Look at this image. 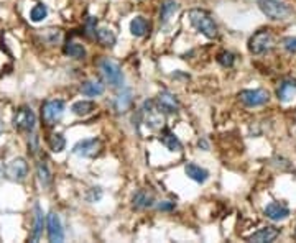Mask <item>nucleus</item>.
Segmentation results:
<instances>
[{"label": "nucleus", "instance_id": "obj_1", "mask_svg": "<svg viewBox=\"0 0 296 243\" xmlns=\"http://www.w3.org/2000/svg\"><path fill=\"white\" fill-rule=\"evenodd\" d=\"M188 17H190V22L193 27H195L199 33H202L206 38L212 40L217 36V25L214 22V18L211 17V13L206 12V10L193 8V10H190Z\"/></svg>", "mask_w": 296, "mask_h": 243}, {"label": "nucleus", "instance_id": "obj_2", "mask_svg": "<svg viewBox=\"0 0 296 243\" xmlns=\"http://www.w3.org/2000/svg\"><path fill=\"white\" fill-rule=\"evenodd\" d=\"M13 127L20 132H32L37 125V117L35 112L27 105L18 107L13 113Z\"/></svg>", "mask_w": 296, "mask_h": 243}, {"label": "nucleus", "instance_id": "obj_3", "mask_svg": "<svg viewBox=\"0 0 296 243\" xmlns=\"http://www.w3.org/2000/svg\"><path fill=\"white\" fill-rule=\"evenodd\" d=\"M275 41L268 30H260L248 40V49L252 54H263L273 48Z\"/></svg>", "mask_w": 296, "mask_h": 243}, {"label": "nucleus", "instance_id": "obj_4", "mask_svg": "<svg viewBox=\"0 0 296 243\" xmlns=\"http://www.w3.org/2000/svg\"><path fill=\"white\" fill-rule=\"evenodd\" d=\"M64 113V102L59 99L47 100L42 107V118L48 127L56 125Z\"/></svg>", "mask_w": 296, "mask_h": 243}, {"label": "nucleus", "instance_id": "obj_5", "mask_svg": "<svg viewBox=\"0 0 296 243\" xmlns=\"http://www.w3.org/2000/svg\"><path fill=\"white\" fill-rule=\"evenodd\" d=\"M260 10L272 20H285L290 15V8L282 0H257Z\"/></svg>", "mask_w": 296, "mask_h": 243}, {"label": "nucleus", "instance_id": "obj_6", "mask_svg": "<svg viewBox=\"0 0 296 243\" xmlns=\"http://www.w3.org/2000/svg\"><path fill=\"white\" fill-rule=\"evenodd\" d=\"M100 71L104 74L105 81L109 82L110 86L114 87H120L124 86V74H122L120 66L112 59H102L100 61Z\"/></svg>", "mask_w": 296, "mask_h": 243}, {"label": "nucleus", "instance_id": "obj_7", "mask_svg": "<svg viewBox=\"0 0 296 243\" xmlns=\"http://www.w3.org/2000/svg\"><path fill=\"white\" fill-rule=\"evenodd\" d=\"M239 99L247 107H260L270 100V94L265 89H246L239 92Z\"/></svg>", "mask_w": 296, "mask_h": 243}, {"label": "nucleus", "instance_id": "obj_8", "mask_svg": "<svg viewBox=\"0 0 296 243\" xmlns=\"http://www.w3.org/2000/svg\"><path fill=\"white\" fill-rule=\"evenodd\" d=\"M5 176L13 183H22L28 176V163L25 158H15L5 166Z\"/></svg>", "mask_w": 296, "mask_h": 243}, {"label": "nucleus", "instance_id": "obj_9", "mask_svg": "<svg viewBox=\"0 0 296 243\" xmlns=\"http://www.w3.org/2000/svg\"><path fill=\"white\" fill-rule=\"evenodd\" d=\"M102 151V142L99 138H89L76 143L73 148V153L83 158H96Z\"/></svg>", "mask_w": 296, "mask_h": 243}, {"label": "nucleus", "instance_id": "obj_10", "mask_svg": "<svg viewBox=\"0 0 296 243\" xmlns=\"http://www.w3.org/2000/svg\"><path fill=\"white\" fill-rule=\"evenodd\" d=\"M142 115H144L145 123L150 125V128H158L163 123L161 110L158 107H155L153 102H145L144 108H142Z\"/></svg>", "mask_w": 296, "mask_h": 243}, {"label": "nucleus", "instance_id": "obj_11", "mask_svg": "<svg viewBox=\"0 0 296 243\" xmlns=\"http://www.w3.org/2000/svg\"><path fill=\"white\" fill-rule=\"evenodd\" d=\"M47 224H48V239L49 242H63L64 240V232L63 227H61L59 217L54 214V212H49L47 215Z\"/></svg>", "mask_w": 296, "mask_h": 243}, {"label": "nucleus", "instance_id": "obj_12", "mask_svg": "<svg viewBox=\"0 0 296 243\" xmlns=\"http://www.w3.org/2000/svg\"><path fill=\"white\" fill-rule=\"evenodd\" d=\"M156 104H158V108L165 113H176L178 108H180V102H178L176 96H173L171 92L168 91L161 92V94L158 96Z\"/></svg>", "mask_w": 296, "mask_h": 243}, {"label": "nucleus", "instance_id": "obj_13", "mask_svg": "<svg viewBox=\"0 0 296 243\" xmlns=\"http://www.w3.org/2000/svg\"><path fill=\"white\" fill-rule=\"evenodd\" d=\"M265 215H267V219L273 220V222H280V220H285L290 217V209L287 207L285 204L282 202H272L268 204L267 207H265Z\"/></svg>", "mask_w": 296, "mask_h": 243}, {"label": "nucleus", "instance_id": "obj_14", "mask_svg": "<svg viewBox=\"0 0 296 243\" xmlns=\"http://www.w3.org/2000/svg\"><path fill=\"white\" fill-rule=\"evenodd\" d=\"M280 235V230L275 229V227H263L258 232H255L253 235H250V242L255 243H267V242H273L277 240V237Z\"/></svg>", "mask_w": 296, "mask_h": 243}, {"label": "nucleus", "instance_id": "obj_15", "mask_svg": "<svg viewBox=\"0 0 296 243\" xmlns=\"http://www.w3.org/2000/svg\"><path fill=\"white\" fill-rule=\"evenodd\" d=\"M160 142L165 145V146L170 149V151H181L183 149V145L180 142V138H178L175 133H173L170 128H163L161 133H160Z\"/></svg>", "mask_w": 296, "mask_h": 243}, {"label": "nucleus", "instance_id": "obj_16", "mask_svg": "<svg viewBox=\"0 0 296 243\" xmlns=\"http://www.w3.org/2000/svg\"><path fill=\"white\" fill-rule=\"evenodd\" d=\"M185 173H186L188 178L193 179V181H196V183H199V184L206 183L207 178H209V171H207V169L197 166V164H195V163H188L186 166H185Z\"/></svg>", "mask_w": 296, "mask_h": 243}, {"label": "nucleus", "instance_id": "obj_17", "mask_svg": "<svg viewBox=\"0 0 296 243\" xmlns=\"http://www.w3.org/2000/svg\"><path fill=\"white\" fill-rule=\"evenodd\" d=\"M296 94V81L293 79H285L282 84H280L277 96L282 102H290Z\"/></svg>", "mask_w": 296, "mask_h": 243}, {"label": "nucleus", "instance_id": "obj_18", "mask_svg": "<svg viewBox=\"0 0 296 243\" xmlns=\"http://www.w3.org/2000/svg\"><path fill=\"white\" fill-rule=\"evenodd\" d=\"M43 225H45L43 210L37 204L35 205V222H33V230H32V235H30V240L32 242L40 240V237H42V234H43Z\"/></svg>", "mask_w": 296, "mask_h": 243}, {"label": "nucleus", "instance_id": "obj_19", "mask_svg": "<svg viewBox=\"0 0 296 243\" xmlns=\"http://www.w3.org/2000/svg\"><path fill=\"white\" fill-rule=\"evenodd\" d=\"M105 91V86L102 84L100 81H86L83 82V86H81V92H83L84 96H89V97H98L102 96Z\"/></svg>", "mask_w": 296, "mask_h": 243}, {"label": "nucleus", "instance_id": "obj_20", "mask_svg": "<svg viewBox=\"0 0 296 243\" xmlns=\"http://www.w3.org/2000/svg\"><path fill=\"white\" fill-rule=\"evenodd\" d=\"M96 38L102 45V46H114L115 45V33L112 32L110 28H105V27H100L98 28V32H96Z\"/></svg>", "mask_w": 296, "mask_h": 243}, {"label": "nucleus", "instance_id": "obj_21", "mask_svg": "<svg viewBox=\"0 0 296 243\" xmlns=\"http://www.w3.org/2000/svg\"><path fill=\"white\" fill-rule=\"evenodd\" d=\"M64 54H68L69 58L74 59H84L86 58V49L83 45L74 43V41H69V43L64 45Z\"/></svg>", "mask_w": 296, "mask_h": 243}, {"label": "nucleus", "instance_id": "obj_22", "mask_svg": "<svg viewBox=\"0 0 296 243\" xmlns=\"http://www.w3.org/2000/svg\"><path fill=\"white\" fill-rule=\"evenodd\" d=\"M96 108V104L91 100H79V102H74L73 107H71V110H73L74 115L78 117H86L89 115L91 112H93Z\"/></svg>", "mask_w": 296, "mask_h": 243}, {"label": "nucleus", "instance_id": "obj_23", "mask_svg": "<svg viewBox=\"0 0 296 243\" xmlns=\"http://www.w3.org/2000/svg\"><path fill=\"white\" fill-rule=\"evenodd\" d=\"M130 32L134 36H145L148 32V22L144 17H135L130 22Z\"/></svg>", "mask_w": 296, "mask_h": 243}, {"label": "nucleus", "instance_id": "obj_24", "mask_svg": "<svg viewBox=\"0 0 296 243\" xmlns=\"http://www.w3.org/2000/svg\"><path fill=\"white\" fill-rule=\"evenodd\" d=\"M153 205V195L148 194L147 191H140L134 197V207L135 209H147Z\"/></svg>", "mask_w": 296, "mask_h": 243}, {"label": "nucleus", "instance_id": "obj_25", "mask_svg": "<svg viewBox=\"0 0 296 243\" xmlns=\"http://www.w3.org/2000/svg\"><path fill=\"white\" fill-rule=\"evenodd\" d=\"M48 145L53 153H61L66 148V140L61 133H53L48 140Z\"/></svg>", "mask_w": 296, "mask_h": 243}, {"label": "nucleus", "instance_id": "obj_26", "mask_svg": "<svg viewBox=\"0 0 296 243\" xmlns=\"http://www.w3.org/2000/svg\"><path fill=\"white\" fill-rule=\"evenodd\" d=\"M47 17H48V7H47V5H43V3H37L32 8V12H30V20L35 22V23L42 22V20H45Z\"/></svg>", "mask_w": 296, "mask_h": 243}, {"label": "nucleus", "instance_id": "obj_27", "mask_svg": "<svg viewBox=\"0 0 296 243\" xmlns=\"http://www.w3.org/2000/svg\"><path fill=\"white\" fill-rule=\"evenodd\" d=\"M37 171H38V179H40V183H42V186L48 188V186L51 184V173H49V169L47 166V163L40 161L37 164Z\"/></svg>", "mask_w": 296, "mask_h": 243}, {"label": "nucleus", "instance_id": "obj_28", "mask_svg": "<svg viewBox=\"0 0 296 243\" xmlns=\"http://www.w3.org/2000/svg\"><path fill=\"white\" fill-rule=\"evenodd\" d=\"M178 10H180V5H178L176 2H173V0H168V2H165L161 5L160 17H161L163 22H166V20H170L171 15H175Z\"/></svg>", "mask_w": 296, "mask_h": 243}, {"label": "nucleus", "instance_id": "obj_29", "mask_svg": "<svg viewBox=\"0 0 296 243\" xmlns=\"http://www.w3.org/2000/svg\"><path fill=\"white\" fill-rule=\"evenodd\" d=\"M132 102V97H130V92H124V94H119L115 99V108L117 112H125L127 108H129Z\"/></svg>", "mask_w": 296, "mask_h": 243}, {"label": "nucleus", "instance_id": "obj_30", "mask_svg": "<svg viewBox=\"0 0 296 243\" xmlns=\"http://www.w3.org/2000/svg\"><path fill=\"white\" fill-rule=\"evenodd\" d=\"M217 61L224 66V68H231L234 64V61H236V56H234L231 51H222V53H219Z\"/></svg>", "mask_w": 296, "mask_h": 243}, {"label": "nucleus", "instance_id": "obj_31", "mask_svg": "<svg viewBox=\"0 0 296 243\" xmlns=\"http://www.w3.org/2000/svg\"><path fill=\"white\" fill-rule=\"evenodd\" d=\"M283 48L288 51V53H296V36H287L283 38Z\"/></svg>", "mask_w": 296, "mask_h": 243}, {"label": "nucleus", "instance_id": "obj_32", "mask_svg": "<svg viewBox=\"0 0 296 243\" xmlns=\"http://www.w3.org/2000/svg\"><path fill=\"white\" fill-rule=\"evenodd\" d=\"M28 151L33 154H37L38 153V138H37V135H32V138L28 140Z\"/></svg>", "mask_w": 296, "mask_h": 243}, {"label": "nucleus", "instance_id": "obj_33", "mask_svg": "<svg viewBox=\"0 0 296 243\" xmlns=\"http://www.w3.org/2000/svg\"><path fill=\"white\" fill-rule=\"evenodd\" d=\"M158 209H160V210H173V209H175V204L168 202V200H166V202L158 204Z\"/></svg>", "mask_w": 296, "mask_h": 243}, {"label": "nucleus", "instance_id": "obj_34", "mask_svg": "<svg viewBox=\"0 0 296 243\" xmlns=\"http://www.w3.org/2000/svg\"><path fill=\"white\" fill-rule=\"evenodd\" d=\"M2 132H3V122L0 120V135H2Z\"/></svg>", "mask_w": 296, "mask_h": 243}]
</instances>
